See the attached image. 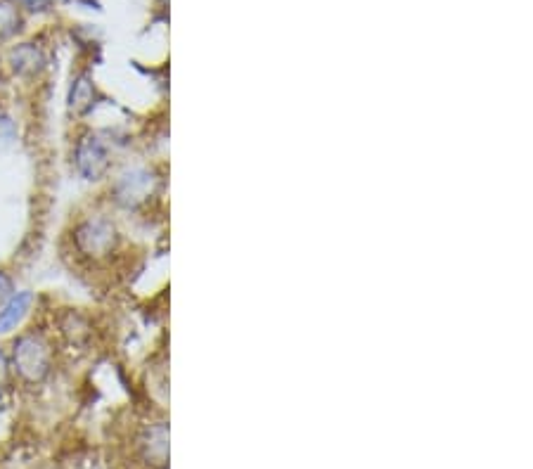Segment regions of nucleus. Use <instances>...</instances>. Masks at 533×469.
<instances>
[{"mask_svg":"<svg viewBox=\"0 0 533 469\" xmlns=\"http://www.w3.org/2000/svg\"><path fill=\"white\" fill-rule=\"evenodd\" d=\"M12 379L24 387H43L55 370V346L41 330H22L12 339Z\"/></svg>","mask_w":533,"mask_h":469,"instance_id":"f257e3e1","label":"nucleus"},{"mask_svg":"<svg viewBox=\"0 0 533 469\" xmlns=\"http://www.w3.org/2000/svg\"><path fill=\"white\" fill-rule=\"evenodd\" d=\"M34 304L36 297L31 289H17L10 299H5L0 304V334L17 332L29 318V313L34 311Z\"/></svg>","mask_w":533,"mask_h":469,"instance_id":"423d86ee","label":"nucleus"},{"mask_svg":"<svg viewBox=\"0 0 533 469\" xmlns=\"http://www.w3.org/2000/svg\"><path fill=\"white\" fill-rule=\"evenodd\" d=\"M138 448L143 453V458L152 465H164L166 455H169V432L162 422L147 427L138 439Z\"/></svg>","mask_w":533,"mask_h":469,"instance_id":"6e6552de","label":"nucleus"},{"mask_svg":"<svg viewBox=\"0 0 533 469\" xmlns=\"http://www.w3.org/2000/svg\"><path fill=\"white\" fill-rule=\"evenodd\" d=\"M19 5V10H27V12H46L50 5H53V0H15Z\"/></svg>","mask_w":533,"mask_h":469,"instance_id":"4468645a","label":"nucleus"},{"mask_svg":"<svg viewBox=\"0 0 533 469\" xmlns=\"http://www.w3.org/2000/svg\"><path fill=\"white\" fill-rule=\"evenodd\" d=\"M72 247L83 261H109L121 247L119 223L107 214L83 216L72 230Z\"/></svg>","mask_w":533,"mask_h":469,"instance_id":"f03ea898","label":"nucleus"},{"mask_svg":"<svg viewBox=\"0 0 533 469\" xmlns=\"http://www.w3.org/2000/svg\"><path fill=\"white\" fill-rule=\"evenodd\" d=\"M74 171L83 181L100 183L112 171V150L107 140L95 131H86L74 143Z\"/></svg>","mask_w":533,"mask_h":469,"instance_id":"20e7f679","label":"nucleus"},{"mask_svg":"<svg viewBox=\"0 0 533 469\" xmlns=\"http://www.w3.org/2000/svg\"><path fill=\"white\" fill-rule=\"evenodd\" d=\"M15 292H17L15 278H12L8 271H3V268H0V304H3L5 299H10Z\"/></svg>","mask_w":533,"mask_h":469,"instance_id":"ddd939ff","label":"nucleus"},{"mask_svg":"<svg viewBox=\"0 0 533 469\" xmlns=\"http://www.w3.org/2000/svg\"><path fill=\"white\" fill-rule=\"evenodd\" d=\"M12 384V368H10V356L8 349L0 344V391L8 389Z\"/></svg>","mask_w":533,"mask_h":469,"instance_id":"f8f14e48","label":"nucleus"},{"mask_svg":"<svg viewBox=\"0 0 533 469\" xmlns=\"http://www.w3.org/2000/svg\"><path fill=\"white\" fill-rule=\"evenodd\" d=\"M95 100H98V88H95L93 76L88 72H81L72 81V86H69V112H72L74 117H86L95 107Z\"/></svg>","mask_w":533,"mask_h":469,"instance_id":"0eeeda50","label":"nucleus"},{"mask_svg":"<svg viewBox=\"0 0 533 469\" xmlns=\"http://www.w3.org/2000/svg\"><path fill=\"white\" fill-rule=\"evenodd\" d=\"M24 27V15L15 0H0V41H10Z\"/></svg>","mask_w":533,"mask_h":469,"instance_id":"9d476101","label":"nucleus"},{"mask_svg":"<svg viewBox=\"0 0 533 469\" xmlns=\"http://www.w3.org/2000/svg\"><path fill=\"white\" fill-rule=\"evenodd\" d=\"M5 64L19 79H38L48 67L46 50L36 43H15L5 53Z\"/></svg>","mask_w":533,"mask_h":469,"instance_id":"39448f33","label":"nucleus"},{"mask_svg":"<svg viewBox=\"0 0 533 469\" xmlns=\"http://www.w3.org/2000/svg\"><path fill=\"white\" fill-rule=\"evenodd\" d=\"M159 185H162V178H159L157 171L150 169V166H133V169L119 173L109 195H112V202L119 209L136 211L157 195Z\"/></svg>","mask_w":533,"mask_h":469,"instance_id":"7ed1b4c3","label":"nucleus"},{"mask_svg":"<svg viewBox=\"0 0 533 469\" xmlns=\"http://www.w3.org/2000/svg\"><path fill=\"white\" fill-rule=\"evenodd\" d=\"M60 334L72 346H86L88 342H91L93 330L86 316H81V313H76V311H67L60 318Z\"/></svg>","mask_w":533,"mask_h":469,"instance_id":"1a4fd4ad","label":"nucleus"},{"mask_svg":"<svg viewBox=\"0 0 533 469\" xmlns=\"http://www.w3.org/2000/svg\"><path fill=\"white\" fill-rule=\"evenodd\" d=\"M17 140V124L10 114L0 112V150L10 147Z\"/></svg>","mask_w":533,"mask_h":469,"instance_id":"9b49d317","label":"nucleus"}]
</instances>
